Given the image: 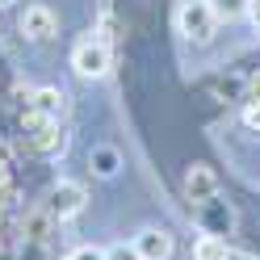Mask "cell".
I'll return each instance as SVG.
<instances>
[{
  "instance_id": "obj_4",
  "label": "cell",
  "mask_w": 260,
  "mask_h": 260,
  "mask_svg": "<svg viewBox=\"0 0 260 260\" xmlns=\"http://www.w3.org/2000/svg\"><path fill=\"white\" fill-rule=\"evenodd\" d=\"M17 25H21V34L34 38V42H46V38L59 34V17H55V9H46V5H25Z\"/></svg>"
},
{
  "instance_id": "obj_3",
  "label": "cell",
  "mask_w": 260,
  "mask_h": 260,
  "mask_svg": "<svg viewBox=\"0 0 260 260\" xmlns=\"http://www.w3.org/2000/svg\"><path fill=\"white\" fill-rule=\"evenodd\" d=\"M84 202H88V193H84V185H76V181H59L55 189H51V202H46V210L63 222V218H76L80 210H84Z\"/></svg>"
},
{
  "instance_id": "obj_6",
  "label": "cell",
  "mask_w": 260,
  "mask_h": 260,
  "mask_svg": "<svg viewBox=\"0 0 260 260\" xmlns=\"http://www.w3.org/2000/svg\"><path fill=\"white\" fill-rule=\"evenodd\" d=\"M135 252H139V260H168L172 256V235L164 226H143L135 235Z\"/></svg>"
},
{
  "instance_id": "obj_5",
  "label": "cell",
  "mask_w": 260,
  "mask_h": 260,
  "mask_svg": "<svg viewBox=\"0 0 260 260\" xmlns=\"http://www.w3.org/2000/svg\"><path fill=\"white\" fill-rule=\"evenodd\" d=\"M214 193H218V176H214V168L193 164V168L185 172V198H189V202L206 206V202H214Z\"/></svg>"
},
{
  "instance_id": "obj_2",
  "label": "cell",
  "mask_w": 260,
  "mask_h": 260,
  "mask_svg": "<svg viewBox=\"0 0 260 260\" xmlns=\"http://www.w3.org/2000/svg\"><path fill=\"white\" fill-rule=\"evenodd\" d=\"M72 68L76 76H84V80H101L109 72V46L101 38H84V42H76V51H72Z\"/></svg>"
},
{
  "instance_id": "obj_17",
  "label": "cell",
  "mask_w": 260,
  "mask_h": 260,
  "mask_svg": "<svg viewBox=\"0 0 260 260\" xmlns=\"http://www.w3.org/2000/svg\"><path fill=\"white\" fill-rule=\"evenodd\" d=\"M226 260H252L248 252H231V248H226Z\"/></svg>"
},
{
  "instance_id": "obj_13",
  "label": "cell",
  "mask_w": 260,
  "mask_h": 260,
  "mask_svg": "<svg viewBox=\"0 0 260 260\" xmlns=\"http://www.w3.org/2000/svg\"><path fill=\"white\" fill-rule=\"evenodd\" d=\"M105 256H109V260H139L135 243H130V248H126V243H113V248H105Z\"/></svg>"
},
{
  "instance_id": "obj_14",
  "label": "cell",
  "mask_w": 260,
  "mask_h": 260,
  "mask_svg": "<svg viewBox=\"0 0 260 260\" xmlns=\"http://www.w3.org/2000/svg\"><path fill=\"white\" fill-rule=\"evenodd\" d=\"M243 122H248L252 130H260V101H248V109H243Z\"/></svg>"
},
{
  "instance_id": "obj_18",
  "label": "cell",
  "mask_w": 260,
  "mask_h": 260,
  "mask_svg": "<svg viewBox=\"0 0 260 260\" xmlns=\"http://www.w3.org/2000/svg\"><path fill=\"white\" fill-rule=\"evenodd\" d=\"M9 5H17V0H0V9H9Z\"/></svg>"
},
{
  "instance_id": "obj_1",
  "label": "cell",
  "mask_w": 260,
  "mask_h": 260,
  "mask_svg": "<svg viewBox=\"0 0 260 260\" xmlns=\"http://www.w3.org/2000/svg\"><path fill=\"white\" fill-rule=\"evenodd\" d=\"M176 25H181V34L193 38V42H210L218 29V13L210 0H185L181 13H176Z\"/></svg>"
},
{
  "instance_id": "obj_7",
  "label": "cell",
  "mask_w": 260,
  "mask_h": 260,
  "mask_svg": "<svg viewBox=\"0 0 260 260\" xmlns=\"http://www.w3.org/2000/svg\"><path fill=\"white\" fill-rule=\"evenodd\" d=\"M25 105L34 109V113H42L46 122H59L63 113H68V96H63V88H51V84H46V88H34V92H29Z\"/></svg>"
},
{
  "instance_id": "obj_11",
  "label": "cell",
  "mask_w": 260,
  "mask_h": 260,
  "mask_svg": "<svg viewBox=\"0 0 260 260\" xmlns=\"http://www.w3.org/2000/svg\"><path fill=\"white\" fill-rule=\"evenodd\" d=\"M193 260H226V243L214 235V231H202L198 239H193Z\"/></svg>"
},
{
  "instance_id": "obj_10",
  "label": "cell",
  "mask_w": 260,
  "mask_h": 260,
  "mask_svg": "<svg viewBox=\"0 0 260 260\" xmlns=\"http://www.w3.org/2000/svg\"><path fill=\"white\" fill-rule=\"evenodd\" d=\"M55 214H51V210H29V214H25V239H34V243H46V239H51V231H55Z\"/></svg>"
},
{
  "instance_id": "obj_8",
  "label": "cell",
  "mask_w": 260,
  "mask_h": 260,
  "mask_svg": "<svg viewBox=\"0 0 260 260\" xmlns=\"http://www.w3.org/2000/svg\"><path fill=\"white\" fill-rule=\"evenodd\" d=\"M29 147H34L38 155H63L68 135L59 130V122H42L38 130H29Z\"/></svg>"
},
{
  "instance_id": "obj_12",
  "label": "cell",
  "mask_w": 260,
  "mask_h": 260,
  "mask_svg": "<svg viewBox=\"0 0 260 260\" xmlns=\"http://www.w3.org/2000/svg\"><path fill=\"white\" fill-rule=\"evenodd\" d=\"M68 260H109V256H105V248H92V243H84V248H76Z\"/></svg>"
},
{
  "instance_id": "obj_16",
  "label": "cell",
  "mask_w": 260,
  "mask_h": 260,
  "mask_svg": "<svg viewBox=\"0 0 260 260\" xmlns=\"http://www.w3.org/2000/svg\"><path fill=\"white\" fill-rule=\"evenodd\" d=\"M248 17H252V25L260 29V0H248Z\"/></svg>"
},
{
  "instance_id": "obj_9",
  "label": "cell",
  "mask_w": 260,
  "mask_h": 260,
  "mask_svg": "<svg viewBox=\"0 0 260 260\" xmlns=\"http://www.w3.org/2000/svg\"><path fill=\"white\" fill-rule=\"evenodd\" d=\"M88 168H92V176H101V181L118 176V168H122V155H118V147H109V143L92 147V151H88Z\"/></svg>"
},
{
  "instance_id": "obj_15",
  "label": "cell",
  "mask_w": 260,
  "mask_h": 260,
  "mask_svg": "<svg viewBox=\"0 0 260 260\" xmlns=\"http://www.w3.org/2000/svg\"><path fill=\"white\" fill-rule=\"evenodd\" d=\"M248 101H260V72L248 76Z\"/></svg>"
}]
</instances>
